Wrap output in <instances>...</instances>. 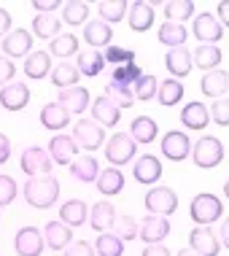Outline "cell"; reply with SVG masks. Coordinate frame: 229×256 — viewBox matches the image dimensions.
Here are the masks:
<instances>
[{"mask_svg": "<svg viewBox=\"0 0 229 256\" xmlns=\"http://www.w3.org/2000/svg\"><path fill=\"white\" fill-rule=\"evenodd\" d=\"M70 176L81 184H94L97 176H100V164L92 154H81L70 162Z\"/></svg>", "mask_w": 229, "mask_h": 256, "instance_id": "obj_25", "label": "cell"}, {"mask_svg": "<svg viewBox=\"0 0 229 256\" xmlns=\"http://www.w3.org/2000/svg\"><path fill=\"white\" fill-rule=\"evenodd\" d=\"M156 89H159V81L154 78V73H143L132 84V94H135V100L148 102L151 98H156Z\"/></svg>", "mask_w": 229, "mask_h": 256, "instance_id": "obj_45", "label": "cell"}, {"mask_svg": "<svg viewBox=\"0 0 229 256\" xmlns=\"http://www.w3.org/2000/svg\"><path fill=\"white\" fill-rule=\"evenodd\" d=\"M106 98L114 102L116 108H130V106L135 102L132 86H130V84H122V81H108V84H106Z\"/></svg>", "mask_w": 229, "mask_h": 256, "instance_id": "obj_39", "label": "cell"}, {"mask_svg": "<svg viewBox=\"0 0 229 256\" xmlns=\"http://www.w3.org/2000/svg\"><path fill=\"white\" fill-rule=\"evenodd\" d=\"M97 192H100L102 197H116L122 194L124 189V172L119 168H108V170H100V176H97Z\"/></svg>", "mask_w": 229, "mask_h": 256, "instance_id": "obj_27", "label": "cell"}, {"mask_svg": "<svg viewBox=\"0 0 229 256\" xmlns=\"http://www.w3.org/2000/svg\"><path fill=\"white\" fill-rule=\"evenodd\" d=\"M181 124L186 130H205L210 124V110H208L205 102L192 100L189 106H184L181 110Z\"/></svg>", "mask_w": 229, "mask_h": 256, "instance_id": "obj_23", "label": "cell"}, {"mask_svg": "<svg viewBox=\"0 0 229 256\" xmlns=\"http://www.w3.org/2000/svg\"><path fill=\"white\" fill-rule=\"evenodd\" d=\"M60 27H62V19H57L54 14H38L36 19H32V36H38V38H57L60 36Z\"/></svg>", "mask_w": 229, "mask_h": 256, "instance_id": "obj_36", "label": "cell"}, {"mask_svg": "<svg viewBox=\"0 0 229 256\" xmlns=\"http://www.w3.org/2000/svg\"><path fill=\"white\" fill-rule=\"evenodd\" d=\"M16 76V65L6 57V54H0V84H11V78Z\"/></svg>", "mask_w": 229, "mask_h": 256, "instance_id": "obj_51", "label": "cell"}, {"mask_svg": "<svg viewBox=\"0 0 229 256\" xmlns=\"http://www.w3.org/2000/svg\"><path fill=\"white\" fill-rule=\"evenodd\" d=\"M189 216H192L194 224H200V226L216 224V221L224 216V202H221L216 194H210V192H200L189 205Z\"/></svg>", "mask_w": 229, "mask_h": 256, "instance_id": "obj_2", "label": "cell"}, {"mask_svg": "<svg viewBox=\"0 0 229 256\" xmlns=\"http://www.w3.org/2000/svg\"><path fill=\"white\" fill-rule=\"evenodd\" d=\"M138 154V143L130 138V132H116L110 135L108 146H106V159L110 162V168H122L130 159H135Z\"/></svg>", "mask_w": 229, "mask_h": 256, "instance_id": "obj_5", "label": "cell"}, {"mask_svg": "<svg viewBox=\"0 0 229 256\" xmlns=\"http://www.w3.org/2000/svg\"><path fill=\"white\" fill-rule=\"evenodd\" d=\"M189 248L197 256H218L221 254V243H218L216 232H210L208 226H194L189 232Z\"/></svg>", "mask_w": 229, "mask_h": 256, "instance_id": "obj_11", "label": "cell"}, {"mask_svg": "<svg viewBox=\"0 0 229 256\" xmlns=\"http://www.w3.org/2000/svg\"><path fill=\"white\" fill-rule=\"evenodd\" d=\"M48 156H52V162L57 164H70L76 156H78V146H76V140L70 135H54L52 140H48Z\"/></svg>", "mask_w": 229, "mask_h": 256, "instance_id": "obj_13", "label": "cell"}, {"mask_svg": "<svg viewBox=\"0 0 229 256\" xmlns=\"http://www.w3.org/2000/svg\"><path fill=\"white\" fill-rule=\"evenodd\" d=\"M102 60H106V65H110V68H122V65H130V62H135V52L127 49V46L110 44L108 49L102 52Z\"/></svg>", "mask_w": 229, "mask_h": 256, "instance_id": "obj_42", "label": "cell"}, {"mask_svg": "<svg viewBox=\"0 0 229 256\" xmlns=\"http://www.w3.org/2000/svg\"><path fill=\"white\" fill-rule=\"evenodd\" d=\"M156 38H159V44H164L168 49H178V46H184V44H186L189 32H186V27H184V24L164 22V24H159Z\"/></svg>", "mask_w": 229, "mask_h": 256, "instance_id": "obj_34", "label": "cell"}, {"mask_svg": "<svg viewBox=\"0 0 229 256\" xmlns=\"http://www.w3.org/2000/svg\"><path fill=\"white\" fill-rule=\"evenodd\" d=\"M132 178H135L138 184H146V186L156 184L159 178H162V162H159L154 154L140 156L135 162V168H132Z\"/></svg>", "mask_w": 229, "mask_h": 256, "instance_id": "obj_17", "label": "cell"}, {"mask_svg": "<svg viewBox=\"0 0 229 256\" xmlns=\"http://www.w3.org/2000/svg\"><path fill=\"white\" fill-rule=\"evenodd\" d=\"M52 84L60 89H70V86H78V78H81V73H78V68L73 65V62H60L57 68H52Z\"/></svg>", "mask_w": 229, "mask_h": 256, "instance_id": "obj_33", "label": "cell"}, {"mask_svg": "<svg viewBox=\"0 0 229 256\" xmlns=\"http://www.w3.org/2000/svg\"><path fill=\"white\" fill-rule=\"evenodd\" d=\"M16 194H19L16 181H14L11 176H0V208L11 205L14 200H16Z\"/></svg>", "mask_w": 229, "mask_h": 256, "instance_id": "obj_48", "label": "cell"}, {"mask_svg": "<svg viewBox=\"0 0 229 256\" xmlns=\"http://www.w3.org/2000/svg\"><path fill=\"white\" fill-rule=\"evenodd\" d=\"M189 154H192V140L186 132L170 130V132L162 138V156L164 159H170V162H184Z\"/></svg>", "mask_w": 229, "mask_h": 256, "instance_id": "obj_10", "label": "cell"}, {"mask_svg": "<svg viewBox=\"0 0 229 256\" xmlns=\"http://www.w3.org/2000/svg\"><path fill=\"white\" fill-rule=\"evenodd\" d=\"M176 256H197V254H194V251H192V248H184V251H178Z\"/></svg>", "mask_w": 229, "mask_h": 256, "instance_id": "obj_58", "label": "cell"}, {"mask_svg": "<svg viewBox=\"0 0 229 256\" xmlns=\"http://www.w3.org/2000/svg\"><path fill=\"white\" fill-rule=\"evenodd\" d=\"M143 76V70H140V65L138 62H130V65H122V68H114L110 70V81H122V84H130L132 86L138 78Z\"/></svg>", "mask_w": 229, "mask_h": 256, "instance_id": "obj_47", "label": "cell"}, {"mask_svg": "<svg viewBox=\"0 0 229 256\" xmlns=\"http://www.w3.org/2000/svg\"><path fill=\"white\" fill-rule=\"evenodd\" d=\"M194 16V3L192 0H172V3H164V19L176 24H184L186 19Z\"/></svg>", "mask_w": 229, "mask_h": 256, "instance_id": "obj_40", "label": "cell"}, {"mask_svg": "<svg viewBox=\"0 0 229 256\" xmlns=\"http://www.w3.org/2000/svg\"><path fill=\"white\" fill-rule=\"evenodd\" d=\"M76 62H78V73L86 76V78H94V76H100L106 70V60H102V52L97 49H89V52H78L76 54Z\"/></svg>", "mask_w": 229, "mask_h": 256, "instance_id": "obj_30", "label": "cell"}, {"mask_svg": "<svg viewBox=\"0 0 229 256\" xmlns=\"http://www.w3.org/2000/svg\"><path fill=\"white\" fill-rule=\"evenodd\" d=\"M200 89H202L205 98H224V94L229 92V73L221 70V68H216V70H208L202 76V81H200Z\"/></svg>", "mask_w": 229, "mask_h": 256, "instance_id": "obj_20", "label": "cell"}, {"mask_svg": "<svg viewBox=\"0 0 229 256\" xmlns=\"http://www.w3.org/2000/svg\"><path fill=\"white\" fill-rule=\"evenodd\" d=\"M218 243L229 251V218H224V224H221V230H218Z\"/></svg>", "mask_w": 229, "mask_h": 256, "instance_id": "obj_57", "label": "cell"}, {"mask_svg": "<svg viewBox=\"0 0 229 256\" xmlns=\"http://www.w3.org/2000/svg\"><path fill=\"white\" fill-rule=\"evenodd\" d=\"M89 108H92V119L100 124V127H116L122 119V108H116L106 94H100L97 100H92Z\"/></svg>", "mask_w": 229, "mask_h": 256, "instance_id": "obj_22", "label": "cell"}, {"mask_svg": "<svg viewBox=\"0 0 229 256\" xmlns=\"http://www.w3.org/2000/svg\"><path fill=\"white\" fill-rule=\"evenodd\" d=\"M62 19H65L68 24H84L89 19V6L81 3V0H70V3H65V8H62Z\"/></svg>", "mask_w": 229, "mask_h": 256, "instance_id": "obj_46", "label": "cell"}, {"mask_svg": "<svg viewBox=\"0 0 229 256\" xmlns=\"http://www.w3.org/2000/svg\"><path fill=\"white\" fill-rule=\"evenodd\" d=\"M114 216H116V208L108 200H102V202L89 208V226L94 232H108L110 224H114Z\"/></svg>", "mask_w": 229, "mask_h": 256, "instance_id": "obj_29", "label": "cell"}, {"mask_svg": "<svg viewBox=\"0 0 229 256\" xmlns=\"http://www.w3.org/2000/svg\"><path fill=\"white\" fill-rule=\"evenodd\" d=\"M44 240H46V246L52 248V251H65V248L73 243V230L65 226L60 218L48 221V224L44 226Z\"/></svg>", "mask_w": 229, "mask_h": 256, "instance_id": "obj_19", "label": "cell"}, {"mask_svg": "<svg viewBox=\"0 0 229 256\" xmlns=\"http://www.w3.org/2000/svg\"><path fill=\"white\" fill-rule=\"evenodd\" d=\"M224 197L229 200V178H226V184H224Z\"/></svg>", "mask_w": 229, "mask_h": 256, "instance_id": "obj_59", "label": "cell"}, {"mask_svg": "<svg viewBox=\"0 0 229 256\" xmlns=\"http://www.w3.org/2000/svg\"><path fill=\"white\" fill-rule=\"evenodd\" d=\"M30 102V86L27 84H6L0 86V106L6 110H24Z\"/></svg>", "mask_w": 229, "mask_h": 256, "instance_id": "obj_16", "label": "cell"}, {"mask_svg": "<svg viewBox=\"0 0 229 256\" xmlns=\"http://www.w3.org/2000/svg\"><path fill=\"white\" fill-rule=\"evenodd\" d=\"M143 205L151 216H172L178 210V194L170 189V186H154L151 192H146Z\"/></svg>", "mask_w": 229, "mask_h": 256, "instance_id": "obj_4", "label": "cell"}, {"mask_svg": "<svg viewBox=\"0 0 229 256\" xmlns=\"http://www.w3.org/2000/svg\"><path fill=\"white\" fill-rule=\"evenodd\" d=\"M44 246H46V240L38 226H22L16 232V238H14V251L19 256H40Z\"/></svg>", "mask_w": 229, "mask_h": 256, "instance_id": "obj_8", "label": "cell"}, {"mask_svg": "<svg viewBox=\"0 0 229 256\" xmlns=\"http://www.w3.org/2000/svg\"><path fill=\"white\" fill-rule=\"evenodd\" d=\"M84 40L92 49H97L100 52L102 46H110V40H114V27L110 24H106L102 19H92V22H86L84 24Z\"/></svg>", "mask_w": 229, "mask_h": 256, "instance_id": "obj_18", "label": "cell"}, {"mask_svg": "<svg viewBox=\"0 0 229 256\" xmlns=\"http://www.w3.org/2000/svg\"><path fill=\"white\" fill-rule=\"evenodd\" d=\"M170 234V221L164 216H146L138 226V238L143 240L146 246H154V243H162L164 238Z\"/></svg>", "mask_w": 229, "mask_h": 256, "instance_id": "obj_12", "label": "cell"}, {"mask_svg": "<svg viewBox=\"0 0 229 256\" xmlns=\"http://www.w3.org/2000/svg\"><path fill=\"white\" fill-rule=\"evenodd\" d=\"M210 110V119L218 124V127H229V98H218L213 100V106L208 108Z\"/></svg>", "mask_w": 229, "mask_h": 256, "instance_id": "obj_49", "label": "cell"}, {"mask_svg": "<svg viewBox=\"0 0 229 256\" xmlns=\"http://www.w3.org/2000/svg\"><path fill=\"white\" fill-rule=\"evenodd\" d=\"M30 49H32V32L27 30H11L8 36L3 38V54L6 57H30Z\"/></svg>", "mask_w": 229, "mask_h": 256, "instance_id": "obj_15", "label": "cell"}, {"mask_svg": "<svg viewBox=\"0 0 229 256\" xmlns=\"http://www.w3.org/2000/svg\"><path fill=\"white\" fill-rule=\"evenodd\" d=\"M48 54H52V57H73V54H78V38L76 36H70V32H68V36H57L52 40V46H48Z\"/></svg>", "mask_w": 229, "mask_h": 256, "instance_id": "obj_43", "label": "cell"}, {"mask_svg": "<svg viewBox=\"0 0 229 256\" xmlns=\"http://www.w3.org/2000/svg\"><path fill=\"white\" fill-rule=\"evenodd\" d=\"M192 52L186 49V46H178V49H170L168 54H164V68H168L170 78H178L181 81L184 76L192 73Z\"/></svg>", "mask_w": 229, "mask_h": 256, "instance_id": "obj_14", "label": "cell"}, {"mask_svg": "<svg viewBox=\"0 0 229 256\" xmlns=\"http://www.w3.org/2000/svg\"><path fill=\"white\" fill-rule=\"evenodd\" d=\"M156 100L162 102L164 108H170V106H178V102L184 100V84H181L178 78H164V81H159Z\"/></svg>", "mask_w": 229, "mask_h": 256, "instance_id": "obj_35", "label": "cell"}, {"mask_svg": "<svg viewBox=\"0 0 229 256\" xmlns=\"http://www.w3.org/2000/svg\"><path fill=\"white\" fill-rule=\"evenodd\" d=\"M57 102L68 110V114H84L86 106H92V98H89V89L70 86V89H62Z\"/></svg>", "mask_w": 229, "mask_h": 256, "instance_id": "obj_21", "label": "cell"}, {"mask_svg": "<svg viewBox=\"0 0 229 256\" xmlns=\"http://www.w3.org/2000/svg\"><path fill=\"white\" fill-rule=\"evenodd\" d=\"M140 256H172V254H170L162 243H154V246H146Z\"/></svg>", "mask_w": 229, "mask_h": 256, "instance_id": "obj_54", "label": "cell"}, {"mask_svg": "<svg viewBox=\"0 0 229 256\" xmlns=\"http://www.w3.org/2000/svg\"><path fill=\"white\" fill-rule=\"evenodd\" d=\"M86 216H89V210H86V202L84 200H68L65 205L60 208V221L65 226H70V230H76V226H81V224H86Z\"/></svg>", "mask_w": 229, "mask_h": 256, "instance_id": "obj_28", "label": "cell"}, {"mask_svg": "<svg viewBox=\"0 0 229 256\" xmlns=\"http://www.w3.org/2000/svg\"><path fill=\"white\" fill-rule=\"evenodd\" d=\"M19 168H22V172H27L30 178H36V176H52L54 162H52V156H48V151H46V148L30 146V148H24V151H22Z\"/></svg>", "mask_w": 229, "mask_h": 256, "instance_id": "obj_6", "label": "cell"}, {"mask_svg": "<svg viewBox=\"0 0 229 256\" xmlns=\"http://www.w3.org/2000/svg\"><path fill=\"white\" fill-rule=\"evenodd\" d=\"M11 32V14L6 8H0V38H6Z\"/></svg>", "mask_w": 229, "mask_h": 256, "instance_id": "obj_55", "label": "cell"}, {"mask_svg": "<svg viewBox=\"0 0 229 256\" xmlns=\"http://www.w3.org/2000/svg\"><path fill=\"white\" fill-rule=\"evenodd\" d=\"M218 22H221V27H229V0H221L218 3Z\"/></svg>", "mask_w": 229, "mask_h": 256, "instance_id": "obj_56", "label": "cell"}, {"mask_svg": "<svg viewBox=\"0 0 229 256\" xmlns=\"http://www.w3.org/2000/svg\"><path fill=\"white\" fill-rule=\"evenodd\" d=\"M159 135V124L151 119V116H138V119L130 124V138L138 143V146H148L154 143Z\"/></svg>", "mask_w": 229, "mask_h": 256, "instance_id": "obj_26", "label": "cell"}, {"mask_svg": "<svg viewBox=\"0 0 229 256\" xmlns=\"http://www.w3.org/2000/svg\"><path fill=\"white\" fill-rule=\"evenodd\" d=\"M154 8H151L148 3H132L130 6V30H135V32H146V30H151L154 27Z\"/></svg>", "mask_w": 229, "mask_h": 256, "instance_id": "obj_32", "label": "cell"}, {"mask_svg": "<svg viewBox=\"0 0 229 256\" xmlns=\"http://www.w3.org/2000/svg\"><path fill=\"white\" fill-rule=\"evenodd\" d=\"M194 38L202 40V46H218V40L224 38V27L213 14H200L194 16Z\"/></svg>", "mask_w": 229, "mask_h": 256, "instance_id": "obj_9", "label": "cell"}, {"mask_svg": "<svg viewBox=\"0 0 229 256\" xmlns=\"http://www.w3.org/2000/svg\"><path fill=\"white\" fill-rule=\"evenodd\" d=\"M52 73V54L48 52H30V57L24 62V76L32 81H40Z\"/></svg>", "mask_w": 229, "mask_h": 256, "instance_id": "obj_31", "label": "cell"}, {"mask_svg": "<svg viewBox=\"0 0 229 256\" xmlns=\"http://www.w3.org/2000/svg\"><path fill=\"white\" fill-rule=\"evenodd\" d=\"M70 138L76 140V146H78V148H86V154H89V151H94V148L102 146L106 132H102V127H100L94 119H81V122L73 127V135H70Z\"/></svg>", "mask_w": 229, "mask_h": 256, "instance_id": "obj_7", "label": "cell"}, {"mask_svg": "<svg viewBox=\"0 0 229 256\" xmlns=\"http://www.w3.org/2000/svg\"><path fill=\"white\" fill-rule=\"evenodd\" d=\"M94 254L97 256H124V243L116 234H97V243H94Z\"/></svg>", "mask_w": 229, "mask_h": 256, "instance_id": "obj_44", "label": "cell"}, {"mask_svg": "<svg viewBox=\"0 0 229 256\" xmlns=\"http://www.w3.org/2000/svg\"><path fill=\"white\" fill-rule=\"evenodd\" d=\"M138 226H140V224H138L130 213H116L114 224H110V234H116L122 243H127V240H135L138 238Z\"/></svg>", "mask_w": 229, "mask_h": 256, "instance_id": "obj_38", "label": "cell"}, {"mask_svg": "<svg viewBox=\"0 0 229 256\" xmlns=\"http://www.w3.org/2000/svg\"><path fill=\"white\" fill-rule=\"evenodd\" d=\"M22 194L27 200V205L46 210V208H52L60 200V181L54 176H36L24 184Z\"/></svg>", "mask_w": 229, "mask_h": 256, "instance_id": "obj_1", "label": "cell"}, {"mask_svg": "<svg viewBox=\"0 0 229 256\" xmlns=\"http://www.w3.org/2000/svg\"><path fill=\"white\" fill-rule=\"evenodd\" d=\"M192 62H194V68H200V70H216L218 68V62H221V49L218 46H202L200 44L197 46V52L192 54Z\"/></svg>", "mask_w": 229, "mask_h": 256, "instance_id": "obj_37", "label": "cell"}, {"mask_svg": "<svg viewBox=\"0 0 229 256\" xmlns=\"http://www.w3.org/2000/svg\"><path fill=\"white\" fill-rule=\"evenodd\" d=\"M70 124V114L60 106V102H46L40 108V127L44 130H52V132H60Z\"/></svg>", "mask_w": 229, "mask_h": 256, "instance_id": "obj_24", "label": "cell"}, {"mask_svg": "<svg viewBox=\"0 0 229 256\" xmlns=\"http://www.w3.org/2000/svg\"><path fill=\"white\" fill-rule=\"evenodd\" d=\"M192 154H194V164L200 170H213L224 162V143L213 135H205L192 146Z\"/></svg>", "mask_w": 229, "mask_h": 256, "instance_id": "obj_3", "label": "cell"}, {"mask_svg": "<svg viewBox=\"0 0 229 256\" xmlns=\"http://www.w3.org/2000/svg\"><path fill=\"white\" fill-rule=\"evenodd\" d=\"M60 0H36V3H32V8H36L38 14H52V11H57L60 8Z\"/></svg>", "mask_w": 229, "mask_h": 256, "instance_id": "obj_52", "label": "cell"}, {"mask_svg": "<svg viewBox=\"0 0 229 256\" xmlns=\"http://www.w3.org/2000/svg\"><path fill=\"white\" fill-rule=\"evenodd\" d=\"M11 159V140L0 132V164H6Z\"/></svg>", "mask_w": 229, "mask_h": 256, "instance_id": "obj_53", "label": "cell"}, {"mask_svg": "<svg viewBox=\"0 0 229 256\" xmlns=\"http://www.w3.org/2000/svg\"><path fill=\"white\" fill-rule=\"evenodd\" d=\"M97 11H100V19L106 24H116L124 19V14H127V0H102L100 6H97Z\"/></svg>", "mask_w": 229, "mask_h": 256, "instance_id": "obj_41", "label": "cell"}, {"mask_svg": "<svg viewBox=\"0 0 229 256\" xmlns=\"http://www.w3.org/2000/svg\"><path fill=\"white\" fill-rule=\"evenodd\" d=\"M65 256H94V246L86 243V240H73L65 248Z\"/></svg>", "mask_w": 229, "mask_h": 256, "instance_id": "obj_50", "label": "cell"}]
</instances>
